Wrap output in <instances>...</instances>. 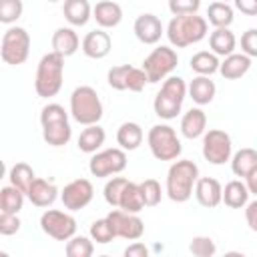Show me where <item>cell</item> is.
<instances>
[{
	"label": "cell",
	"instance_id": "obj_1",
	"mask_svg": "<svg viewBox=\"0 0 257 257\" xmlns=\"http://www.w3.org/2000/svg\"><path fill=\"white\" fill-rule=\"evenodd\" d=\"M167 38L173 46L185 48L207 36V20L199 14H177L167 24Z\"/></svg>",
	"mask_w": 257,
	"mask_h": 257
},
{
	"label": "cell",
	"instance_id": "obj_2",
	"mask_svg": "<svg viewBox=\"0 0 257 257\" xmlns=\"http://www.w3.org/2000/svg\"><path fill=\"white\" fill-rule=\"evenodd\" d=\"M197 179H199V167L193 161L189 159L175 161L167 173V197L175 203L189 201L193 197V187Z\"/></svg>",
	"mask_w": 257,
	"mask_h": 257
},
{
	"label": "cell",
	"instance_id": "obj_3",
	"mask_svg": "<svg viewBox=\"0 0 257 257\" xmlns=\"http://www.w3.org/2000/svg\"><path fill=\"white\" fill-rule=\"evenodd\" d=\"M62 76H64V56L58 52H48L40 58L36 68V80L34 90L40 98L56 96L62 88Z\"/></svg>",
	"mask_w": 257,
	"mask_h": 257
},
{
	"label": "cell",
	"instance_id": "obj_4",
	"mask_svg": "<svg viewBox=\"0 0 257 257\" xmlns=\"http://www.w3.org/2000/svg\"><path fill=\"white\" fill-rule=\"evenodd\" d=\"M187 96V84L181 76H167L161 90L157 92L155 100H153V108L155 114L159 118L171 120L177 118V114L183 108V100Z\"/></svg>",
	"mask_w": 257,
	"mask_h": 257
},
{
	"label": "cell",
	"instance_id": "obj_5",
	"mask_svg": "<svg viewBox=\"0 0 257 257\" xmlns=\"http://www.w3.org/2000/svg\"><path fill=\"white\" fill-rule=\"evenodd\" d=\"M102 102L92 86H76L70 94V114L78 124H96L102 118Z\"/></svg>",
	"mask_w": 257,
	"mask_h": 257
},
{
	"label": "cell",
	"instance_id": "obj_6",
	"mask_svg": "<svg viewBox=\"0 0 257 257\" xmlns=\"http://www.w3.org/2000/svg\"><path fill=\"white\" fill-rule=\"evenodd\" d=\"M147 143H149V149L157 161H175V159H179V155L183 151V145L177 137V131L169 124L151 126V131L147 135Z\"/></svg>",
	"mask_w": 257,
	"mask_h": 257
},
{
	"label": "cell",
	"instance_id": "obj_7",
	"mask_svg": "<svg viewBox=\"0 0 257 257\" xmlns=\"http://www.w3.org/2000/svg\"><path fill=\"white\" fill-rule=\"evenodd\" d=\"M28 54H30V34L22 26H10L2 36L0 58L10 66H18L26 62Z\"/></svg>",
	"mask_w": 257,
	"mask_h": 257
},
{
	"label": "cell",
	"instance_id": "obj_8",
	"mask_svg": "<svg viewBox=\"0 0 257 257\" xmlns=\"http://www.w3.org/2000/svg\"><path fill=\"white\" fill-rule=\"evenodd\" d=\"M177 64H179V56L171 46H157L143 60V70L149 82H161L177 68Z\"/></svg>",
	"mask_w": 257,
	"mask_h": 257
},
{
	"label": "cell",
	"instance_id": "obj_9",
	"mask_svg": "<svg viewBox=\"0 0 257 257\" xmlns=\"http://www.w3.org/2000/svg\"><path fill=\"white\" fill-rule=\"evenodd\" d=\"M126 169V153L118 149H104L98 153H92L88 161V171L96 179H104L110 175H118Z\"/></svg>",
	"mask_w": 257,
	"mask_h": 257
},
{
	"label": "cell",
	"instance_id": "obj_10",
	"mask_svg": "<svg viewBox=\"0 0 257 257\" xmlns=\"http://www.w3.org/2000/svg\"><path fill=\"white\" fill-rule=\"evenodd\" d=\"M233 155L231 137L221 128L203 133V157L211 165H225Z\"/></svg>",
	"mask_w": 257,
	"mask_h": 257
},
{
	"label": "cell",
	"instance_id": "obj_11",
	"mask_svg": "<svg viewBox=\"0 0 257 257\" xmlns=\"http://www.w3.org/2000/svg\"><path fill=\"white\" fill-rule=\"evenodd\" d=\"M40 229L56 241H68L76 233V219L70 213L48 209L40 215Z\"/></svg>",
	"mask_w": 257,
	"mask_h": 257
},
{
	"label": "cell",
	"instance_id": "obj_12",
	"mask_svg": "<svg viewBox=\"0 0 257 257\" xmlns=\"http://www.w3.org/2000/svg\"><path fill=\"white\" fill-rule=\"evenodd\" d=\"M106 219L110 221V225L114 229V235L122 237L126 241H137L145 233V223L139 217V213H126V211L114 209L106 215Z\"/></svg>",
	"mask_w": 257,
	"mask_h": 257
},
{
	"label": "cell",
	"instance_id": "obj_13",
	"mask_svg": "<svg viewBox=\"0 0 257 257\" xmlns=\"http://www.w3.org/2000/svg\"><path fill=\"white\" fill-rule=\"evenodd\" d=\"M92 195H94V189L88 179H74L68 185H64V189L60 193V201H62L64 209L80 211L92 201Z\"/></svg>",
	"mask_w": 257,
	"mask_h": 257
},
{
	"label": "cell",
	"instance_id": "obj_14",
	"mask_svg": "<svg viewBox=\"0 0 257 257\" xmlns=\"http://www.w3.org/2000/svg\"><path fill=\"white\" fill-rule=\"evenodd\" d=\"M133 30H135V36H137L143 44H157V42L161 40V36L165 34L163 22L159 20V16H155V14H151V12L137 16Z\"/></svg>",
	"mask_w": 257,
	"mask_h": 257
},
{
	"label": "cell",
	"instance_id": "obj_15",
	"mask_svg": "<svg viewBox=\"0 0 257 257\" xmlns=\"http://www.w3.org/2000/svg\"><path fill=\"white\" fill-rule=\"evenodd\" d=\"M221 183L213 177H199L195 181V187H193V193L199 201L201 207L205 209H215L219 203H221Z\"/></svg>",
	"mask_w": 257,
	"mask_h": 257
},
{
	"label": "cell",
	"instance_id": "obj_16",
	"mask_svg": "<svg viewBox=\"0 0 257 257\" xmlns=\"http://www.w3.org/2000/svg\"><path fill=\"white\" fill-rule=\"evenodd\" d=\"M82 52L88 56V58H94V60H100L104 58L108 52H110V46H112V40L108 36V32H104V28H96V30H90L84 38H82Z\"/></svg>",
	"mask_w": 257,
	"mask_h": 257
},
{
	"label": "cell",
	"instance_id": "obj_17",
	"mask_svg": "<svg viewBox=\"0 0 257 257\" xmlns=\"http://www.w3.org/2000/svg\"><path fill=\"white\" fill-rule=\"evenodd\" d=\"M24 195L34 207H50L58 199V189L54 183H48L46 179L34 177V181L30 183V187L26 189Z\"/></svg>",
	"mask_w": 257,
	"mask_h": 257
},
{
	"label": "cell",
	"instance_id": "obj_18",
	"mask_svg": "<svg viewBox=\"0 0 257 257\" xmlns=\"http://www.w3.org/2000/svg\"><path fill=\"white\" fill-rule=\"evenodd\" d=\"M40 124H42V139L50 147H64L72 137L68 118H54V120H46Z\"/></svg>",
	"mask_w": 257,
	"mask_h": 257
},
{
	"label": "cell",
	"instance_id": "obj_19",
	"mask_svg": "<svg viewBox=\"0 0 257 257\" xmlns=\"http://www.w3.org/2000/svg\"><path fill=\"white\" fill-rule=\"evenodd\" d=\"M223 58L225 60L219 62V70L217 72H221V76L227 78V80H237V78L245 76L249 72V68H251V58L247 54H243V52L241 54L231 52V54H227Z\"/></svg>",
	"mask_w": 257,
	"mask_h": 257
},
{
	"label": "cell",
	"instance_id": "obj_20",
	"mask_svg": "<svg viewBox=\"0 0 257 257\" xmlns=\"http://www.w3.org/2000/svg\"><path fill=\"white\" fill-rule=\"evenodd\" d=\"M92 18L100 28H114L122 20V8L112 0H100L92 8Z\"/></svg>",
	"mask_w": 257,
	"mask_h": 257
},
{
	"label": "cell",
	"instance_id": "obj_21",
	"mask_svg": "<svg viewBox=\"0 0 257 257\" xmlns=\"http://www.w3.org/2000/svg\"><path fill=\"white\" fill-rule=\"evenodd\" d=\"M205 128H207V114L203 112V108L195 106V108H189L183 114V118H181V135L185 139H191V141L199 139V137H203Z\"/></svg>",
	"mask_w": 257,
	"mask_h": 257
},
{
	"label": "cell",
	"instance_id": "obj_22",
	"mask_svg": "<svg viewBox=\"0 0 257 257\" xmlns=\"http://www.w3.org/2000/svg\"><path fill=\"white\" fill-rule=\"evenodd\" d=\"M80 46V40H78V34L68 28V26H60L54 30L52 34V52H58L60 56H72Z\"/></svg>",
	"mask_w": 257,
	"mask_h": 257
},
{
	"label": "cell",
	"instance_id": "obj_23",
	"mask_svg": "<svg viewBox=\"0 0 257 257\" xmlns=\"http://www.w3.org/2000/svg\"><path fill=\"white\" fill-rule=\"evenodd\" d=\"M187 92H189V96L193 98V102H197L199 106H203V104H209V102L215 98L217 86H215V82H213L209 76L197 74V76L191 80V84L187 86Z\"/></svg>",
	"mask_w": 257,
	"mask_h": 257
},
{
	"label": "cell",
	"instance_id": "obj_24",
	"mask_svg": "<svg viewBox=\"0 0 257 257\" xmlns=\"http://www.w3.org/2000/svg\"><path fill=\"white\" fill-rule=\"evenodd\" d=\"M62 14L68 24L72 26H84L92 18V8L88 0H64Z\"/></svg>",
	"mask_w": 257,
	"mask_h": 257
},
{
	"label": "cell",
	"instance_id": "obj_25",
	"mask_svg": "<svg viewBox=\"0 0 257 257\" xmlns=\"http://www.w3.org/2000/svg\"><path fill=\"white\" fill-rule=\"evenodd\" d=\"M251 193L247 191L243 181H229L225 185V189H221V203H225L231 209H243L249 201Z\"/></svg>",
	"mask_w": 257,
	"mask_h": 257
},
{
	"label": "cell",
	"instance_id": "obj_26",
	"mask_svg": "<svg viewBox=\"0 0 257 257\" xmlns=\"http://www.w3.org/2000/svg\"><path fill=\"white\" fill-rule=\"evenodd\" d=\"M143 137L145 135H143L141 124L139 122H133V120L122 122L118 126V131H116V143H118V147L122 151H135V149H139L141 143H143Z\"/></svg>",
	"mask_w": 257,
	"mask_h": 257
},
{
	"label": "cell",
	"instance_id": "obj_27",
	"mask_svg": "<svg viewBox=\"0 0 257 257\" xmlns=\"http://www.w3.org/2000/svg\"><path fill=\"white\" fill-rule=\"evenodd\" d=\"M235 44H237V38L235 34L229 30V28H215L211 34H209V46H211V52L217 54V56H227L235 50Z\"/></svg>",
	"mask_w": 257,
	"mask_h": 257
},
{
	"label": "cell",
	"instance_id": "obj_28",
	"mask_svg": "<svg viewBox=\"0 0 257 257\" xmlns=\"http://www.w3.org/2000/svg\"><path fill=\"white\" fill-rule=\"evenodd\" d=\"M104 139H106V133L98 122L96 124H88L78 137V149L82 153H86V155H92L104 145Z\"/></svg>",
	"mask_w": 257,
	"mask_h": 257
},
{
	"label": "cell",
	"instance_id": "obj_29",
	"mask_svg": "<svg viewBox=\"0 0 257 257\" xmlns=\"http://www.w3.org/2000/svg\"><path fill=\"white\" fill-rule=\"evenodd\" d=\"M229 161H231V171L237 177H247L251 171H257V151L251 147L237 151Z\"/></svg>",
	"mask_w": 257,
	"mask_h": 257
},
{
	"label": "cell",
	"instance_id": "obj_30",
	"mask_svg": "<svg viewBox=\"0 0 257 257\" xmlns=\"http://www.w3.org/2000/svg\"><path fill=\"white\" fill-rule=\"evenodd\" d=\"M116 209L126 211V213H141V211L145 209V203H143V197H141L139 183L126 181V185L122 187V193H120V197H118V205H116Z\"/></svg>",
	"mask_w": 257,
	"mask_h": 257
},
{
	"label": "cell",
	"instance_id": "obj_31",
	"mask_svg": "<svg viewBox=\"0 0 257 257\" xmlns=\"http://www.w3.org/2000/svg\"><path fill=\"white\" fill-rule=\"evenodd\" d=\"M233 6H229L227 2H221V0H215L209 4L207 8V22L213 24L215 28H229L231 22H233Z\"/></svg>",
	"mask_w": 257,
	"mask_h": 257
},
{
	"label": "cell",
	"instance_id": "obj_32",
	"mask_svg": "<svg viewBox=\"0 0 257 257\" xmlns=\"http://www.w3.org/2000/svg\"><path fill=\"white\" fill-rule=\"evenodd\" d=\"M191 64V70L197 72V74H203V76H211L219 70V56L209 52V50H201V52H195L189 60Z\"/></svg>",
	"mask_w": 257,
	"mask_h": 257
},
{
	"label": "cell",
	"instance_id": "obj_33",
	"mask_svg": "<svg viewBox=\"0 0 257 257\" xmlns=\"http://www.w3.org/2000/svg\"><path fill=\"white\" fill-rule=\"evenodd\" d=\"M24 193L20 189H16L14 185L2 187L0 189V213H20L22 205H24Z\"/></svg>",
	"mask_w": 257,
	"mask_h": 257
},
{
	"label": "cell",
	"instance_id": "obj_34",
	"mask_svg": "<svg viewBox=\"0 0 257 257\" xmlns=\"http://www.w3.org/2000/svg\"><path fill=\"white\" fill-rule=\"evenodd\" d=\"M34 171L28 163H16L10 173H8V179H10V185H14L16 189H20L22 193H26V189L30 187V183L34 181Z\"/></svg>",
	"mask_w": 257,
	"mask_h": 257
},
{
	"label": "cell",
	"instance_id": "obj_35",
	"mask_svg": "<svg viewBox=\"0 0 257 257\" xmlns=\"http://www.w3.org/2000/svg\"><path fill=\"white\" fill-rule=\"evenodd\" d=\"M94 251L92 239L82 237V235H72L66 241V255L68 257H90Z\"/></svg>",
	"mask_w": 257,
	"mask_h": 257
},
{
	"label": "cell",
	"instance_id": "obj_36",
	"mask_svg": "<svg viewBox=\"0 0 257 257\" xmlns=\"http://www.w3.org/2000/svg\"><path fill=\"white\" fill-rule=\"evenodd\" d=\"M141 189V197L145 207H157L163 199V191H161V183L155 179H145L143 183H139Z\"/></svg>",
	"mask_w": 257,
	"mask_h": 257
},
{
	"label": "cell",
	"instance_id": "obj_37",
	"mask_svg": "<svg viewBox=\"0 0 257 257\" xmlns=\"http://www.w3.org/2000/svg\"><path fill=\"white\" fill-rule=\"evenodd\" d=\"M114 229L110 225V221L104 217V219H96L92 225H90V239L96 241L98 245H106L114 239Z\"/></svg>",
	"mask_w": 257,
	"mask_h": 257
},
{
	"label": "cell",
	"instance_id": "obj_38",
	"mask_svg": "<svg viewBox=\"0 0 257 257\" xmlns=\"http://www.w3.org/2000/svg\"><path fill=\"white\" fill-rule=\"evenodd\" d=\"M189 251L195 255V257H213L217 253V245L211 237L207 235H197L191 239L189 243Z\"/></svg>",
	"mask_w": 257,
	"mask_h": 257
},
{
	"label": "cell",
	"instance_id": "obj_39",
	"mask_svg": "<svg viewBox=\"0 0 257 257\" xmlns=\"http://www.w3.org/2000/svg\"><path fill=\"white\" fill-rule=\"evenodd\" d=\"M24 12L22 0H0V22L14 24Z\"/></svg>",
	"mask_w": 257,
	"mask_h": 257
},
{
	"label": "cell",
	"instance_id": "obj_40",
	"mask_svg": "<svg viewBox=\"0 0 257 257\" xmlns=\"http://www.w3.org/2000/svg\"><path fill=\"white\" fill-rule=\"evenodd\" d=\"M126 181H128V179H124V177H112V179L106 181L102 195H104V201H106L110 207H116V205H118V197H120L122 187L126 185Z\"/></svg>",
	"mask_w": 257,
	"mask_h": 257
},
{
	"label": "cell",
	"instance_id": "obj_41",
	"mask_svg": "<svg viewBox=\"0 0 257 257\" xmlns=\"http://www.w3.org/2000/svg\"><path fill=\"white\" fill-rule=\"evenodd\" d=\"M128 70H131V64L112 66L108 70V76H106L110 88H114V90H126V74H128Z\"/></svg>",
	"mask_w": 257,
	"mask_h": 257
},
{
	"label": "cell",
	"instance_id": "obj_42",
	"mask_svg": "<svg viewBox=\"0 0 257 257\" xmlns=\"http://www.w3.org/2000/svg\"><path fill=\"white\" fill-rule=\"evenodd\" d=\"M147 82H149V80H147L145 70H143V68H137V66H131V70H128V74H126V90H131V92H141Z\"/></svg>",
	"mask_w": 257,
	"mask_h": 257
},
{
	"label": "cell",
	"instance_id": "obj_43",
	"mask_svg": "<svg viewBox=\"0 0 257 257\" xmlns=\"http://www.w3.org/2000/svg\"><path fill=\"white\" fill-rule=\"evenodd\" d=\"M20 219L16 213H0V235L10 237L20 231Z\"/></svg>",
	"mask_w": 257,
	"mask_h": 257
},
{
	"label": "cell",
	"instance_id": "obj_44",
	"mask_svg": "<svg viewBox=\"0 0 257 257\" xmlns=\"http://www.w3.org/2000/svg\"><path fill=\"white\" fill-rule=\"evenodd\" d=\"M201 8V0H169V10L173 16L177 14H197Z\"/></svg>",
	"mask_w": 257,
	"mask_h": 257
},
{
	"label": "cell",
	"instance_id": "obj_45",
	"mask_svg": "<svg viewBox=\"0 0 257 257\" xmlns=\"http://www.w3.org/2000/svg\"><path fill=\"white\" fill-rule=\"evenodd\" d=\"M54 118H68V112L64 110L62 104H58V102H48V104L40 110V122L54 120Z\"/></svg>",
	"mask_w": 257,
	"mask_h": 257
},
{
	"label": "cell",
	"instance_id": "obj_46",
	"mask_svg": "<svg viewBox=\"0 0 257 257\" xmlns=\"http://www.w3.org/2000/svg\"><path fill=\"white\" fill-rule=\"evenodd\" d=\"M241 50L243 54H247L249 58L257 56V30L249 28L243 36H241Z\"/></svg>",
	"mask_w": 257,
	"mask_h": 257
},
{
	"label": "cell",
	"instance_id": "obj_47",
	"mask_svg": "<svg viewBox=\"0 0 257 257\" xmlns=\"http://www.w3.org/2000/svg\"><path fill=\"white\" fill-rule=\"evenodd\" d=\"M245 219L251 231H257V201H247L245 205Z\"/></svg>",
	"mask_w": 257,
	"mask_h": 257
},
{
	"label": "cell",
	"instance_id": "obj_48",
	"mask_svg": "<svg viewBox=\"0 0 257 257\" xmlns=\"http://www.w3.org/2000/svg\"><path fill=\"white\" fill-rule=\"evenodd\" d=\"M233 4L245 16H255L257 14V0H233Z\"/></svg>",
	"mask_w": 257,
	"mask_h": 257
},
{
	"label": "cell",
	"instance_id": "obj_49",
	"mask_svg": "<svg viewBox=\"0 0 257 257\" xmlns=\"http://www.w3.org/2000/svg\"><path fill=\"white\" fill-rule=\"evenodd\" d=\"M147 255H149L147 245L145 243H139V241H135L133 245H128L124 249V257H147Z\"/></svg>",
	"mask_w": 257,
	"mask_h": 257
},
{
	"label": "cell",
	"instance_id": "obj_50",
	"mask_svg": "<svg viewBox=\"0 0 257 257\" xmlns=\"http://www.w3.org/2000/svg\"><path fill=\"white\" fill-rule=\"evenodd\" d=\"M247 183H245V187H247V191L251 193V195H257V171H251L247 177H243Z\"/></svg>",
	"mask_w": 257,
	"mask_h": 257
},
{
	"label": "cell",
	"instance_id": "obj_51",
	"mask_svg": "<svg viewBox=\"0 0 257 257\" xmlns=\"http://www.w3.org/2000/svg\"><path fill=\"white\" fill-rule=\"evenodd\" d=\"M4 175H6V165H4V161H0V181L4 179Z\"/></svg>",
	"mask_w": 257,
	"mask_h": 257
},
{
	"label": "cell",
	"instance_id": "obj_52",
	"mask_svg": "<svg viewBox=\"0 0 257 257\" xmlns=\"http://www.w3.org/2000/svg\"><path fill=\"white\" fill-rule=\"evenodd\" d=\"M46 2H58V0H46Z\"/></svg>",
	"mask_w": 257,
	"mask_h": 257
},
{
	"label": "cell",
	"instance_id": "obj_53",
	"mask_svg": "<svg viewBox=\"0 0 257 257\" xmlns=\"http://www.w3.org/2000/svg\"><path fill=\"white\" fill-rule=\"evenodd\" d=\"M221 2H227V0H221Z\"/></svg>",
	"mask_w": 257,
	"mask_h": 257
}]
</instances>
